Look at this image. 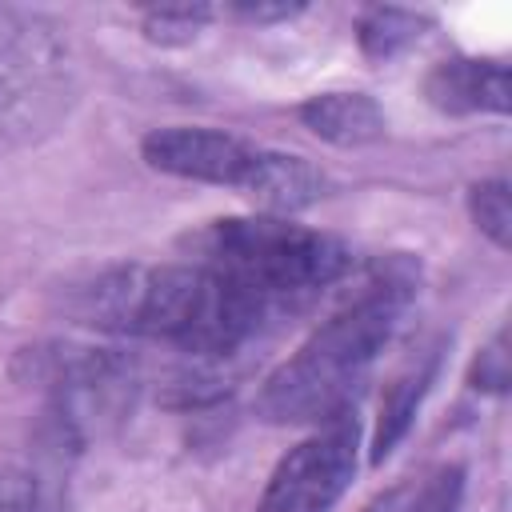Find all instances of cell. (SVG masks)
<instances>
[{"instance_id":"5b68a950","label":"cell","mask_w":512,"mask_h":512,"mask_svg":"<svg viewBox=\"0 0 512 512\" xmlns=\"http://www.w3.org/2000/svg\"><path fill=\"white\" fill-rule=\"evenodd\" d=\"M360 456V420L352 408L320 420L268 476L252 512H332L348 492Z\"/></svg>"},{"instance_id":"9a60e30c","label":"cell","mask_w":512,"mask_h":512,"mask_svg":"<svg viewBox=\"0 0 512 512\" xmlns=\"http://www.w3.org/2000/svg\"><path fill=\"white\" fill-rule=\"evenodd\" d=\"M212 20V8H204V4H176V8H148L144 12V36L152 40V44H164V48H176V44H192L200 32H204V24Z\"/></svg>"},{"instance_id":"277c9868","label":"cell","mask_w":512,"mask_h":512,"mask_svg":"<svg viewBox=\"0 0 512 512\" xmlns=\"http://www.w3.org/2000/svg\"><path fill=\"white\" fill-rule=\"evenodd\" d=\"M76 104V60L40 12L0 8V148L36 144Z\"/></svg>"},{"instance_id":"30bf717a","label":"cell","mask_w":512,"mask_h":512,"mask_svg":"<svg viewBox=\"0 0 512 512\" xmlns=\"http://www.w3.org/2000/svg\"><path fill=\"white\" fill-rule=\"evenodd\" d=\"M324 188H328V180H324V172L316 164H308L304 156H292V152L264 148L244 196H252L272 216H284V212L316 204L324 196Z\"/></svg>"},{"instance_id":"4fadbf2b","label":"cell","mask_w":512,"mask_h":512,"mask_svg":"<svg viewBox=\"0 0 512 512\" xmlns=\"http://www.w3.org/2000/svg\"><path fill=\"white\" fill-rule=\"evenodd\" d=\"M420 28H424V16H416V12H404V8H368L360 16L356 36H360V48H364L368 60H392V56H400L420 36Z\"/></svg>"},{"instance_id":"8fae6325","label":"cell","mask_w":512,"mask_h":512,"mask_svg":"<svg viewBox=\"0 0 512 512\" xmlns=\"http://www.w3.org/2000/svg\"><path fill=\"white\" fill-rule=\"evenodd\" d=\"M436 368H440V352L428 348L424 356L408 360L392 376V384L384 388V400H380V420H376V436H372V464H384L392 456V448L404 440V432L416 420L420 400L428 396V388L436 380Z\"/></svg>"},{"instance_id":"7c38bea8","label":"cell","mask_w":512,"mask_h":512,"mask_svg":"<svg viewBox=\"0 0 512 512\" xmlns=\"http://www.w3.org/2000/svg\"><path fill=\"white\" fill-rule=\"evenodd\" d=\"M464 500V468L460 464H428L388 492H380L364 512H460Z\"/></svg>"},{"instance_id":"3957f363","label":"cell","mask_w":512,"mask_h":512,"mask_svg":"<svg viewBox=\"0 0 512 512\" xmlns=\"http://www.w3.org/2000/svg\"><path fill=\"white\" fill-rule=\"evenodd\" d=\"M200 264L224 276L264 324L304 308L348 268V248L316 228L288 224L284 216H232L192 236Z\"/></svg>"},{"instance_id":"7a4b0ae2","label":"cell","mask_w":512,"mask_h":512,"mask_svg":"<svg viewBox=\"0 0 512 512\" xmlns=\"http://www.w3.org/2000/svg\"><path fill=\"white\" fill-rule=\"evenodd\" d=\"M416 292L408 260L380 264L368 284L340 304L256 392V416L268 424H320L352 408V392L400 328Z\"/></svg>"},{"instance_id":"8992f818","label":"cell","mask_w":512,"mask_h":512,"mask_svg":"<svg viewBox=\"0 0 512 512\" xmlns=\"http://www.w3.org/2000/svg\"><path fill=\"white\" fill-rule=\"evenodd\" d=\"M148 168L180 176V180H200V184H228L248 192L252 172L260 164V144L220 132V128H156L140 144Z\"/></svg>"},{"instance_id":"2e32d148","label":"cell","mask_w":512,"mask_h":512,"mask_svg":"<svg viewBox=\"0 0 512 512\" xmlns=\"http://www.w3.org/2000/svg\"><path fill=\"white\" fill-rule=\"evenodd\" d=\"M0 512H44V488L28 468L0 464Z\"/></svg>"},{"instance_id":"9c48e42d","label":"cell","mask_w":512,"mask_h":512,"mask_svg":"<svg viewBox=\"0 0 512 512\" xmlns=\"http://www.w3.org/2000/svg\"><path fill=\"white\" fill-rule=\"evenodd\" d=\"M300 124L336 144V148H360L384 136V112L368 92H320L300 104Z\"/></svg>"},{"instance_id":"ba28073f","label":"cell","mask_w":512,"mask_h":512,"mask_svg":"<svg viewBox=\"0 0 512 512\" xmlns=\"http://www.w3.org/2000/svg\"><path fill=\"white\" fill-rule=\"evenodd\" d=\"M424 96L432 108L448 112V116H472V112H508V68L504 60H488V56H452L440 60L428 80H424Z\"/></svg>"},{"instance_id":"e0dca14e","label":"cell","mask_w":512,"mask_h":512,"mask_svg":"<svg viewBox=\"0 0 512 512\" xmlns=\"http://www.w3.org/2000/svg\"><path fill=\"white\" fill-rule=\"evenodd\" d=\"M472 388H484V392H504L508 388V352H504V328L488 340V348L476 356L472 364Z\"/></svg>"},{"instance_id":"6da1fadb","label":"cell","mask_w":512,"mask_h":512,"mask_svg":"<svg viewBox=\"0 0 512 512\" xmlns=\"http://www.w3.org/2000/svg\"><path fill=\"white\" fill-rule=\"evenodd\" d=\"M68 308L92 328L152 336L192 356H232L264 328V316L200 260L164 268H108L76 288Z\"/></svg>"},{"instance_id":"5bb4252c","label":"cell","mask_w":512,"mask_h":512,"mask_svg":"<svg viewBox=\"0 0 512 512\" xmlns=\"http://www.w3.org/2000/svg\"><path fill=\"white\" fill-rule=\"evenodd\" d=\"M468 212L476 220V228L496 244L508 248L512 244V208H508V184L504 180H480L468 188Z\"/></svg>"},{"instance_id":"52a82bcc","label":"cell","mask_w":512,"mask_h":512,"mask_svg":"<svg viewBox=\"0 0 512 512\" xmlns=\"http://www.w3.org/2000/svg\"><path fill=\"white\" fill-rule=\"evenodd\" d=\"M12 376L28 388H44L56 404H68L76 396H92L104 388L124 384L128 360L112 348H88V344H36L20 348L12 360Z\"/></svg>"},{"instance_id":"ac0fdd59","label":"cell","mask_w":512,"mask_h":512,"mask_svg":"<svg viewBox=\"0 0 512 512\" xmlns=\"http://www.w3.org/2000/svg\"><path fill=\"white\" fill-rule=\"evenodd\" d=\"M240 20H256V24H268V20H288L296 12H304V4H236L232 8Z\"/></svg>"}]
</instances>
